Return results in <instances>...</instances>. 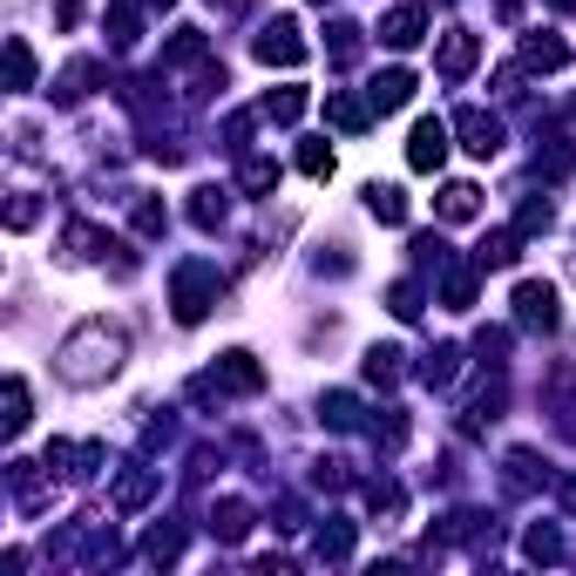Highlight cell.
Wrapping results in <instances>:
<instances>
[{"instance_id": "6da1fadb", "label": "cell", "mask_w": 576, "mask_h": 576, "mask_svg": "<svg viewBox=\"0 0 576 576\" xmlns=\"http://www.w3.org/2000/svg\"><path fill=\"white\" fill-rule=\"evenodd\" d=\"M123 353H129V339L115 332L109 319H89V326H75V332L61 339L55 366H61L68 387H102V380H109L115 366H123Z\"/></svg>"}, {"instance_id": "7a4b0ae2", "label": "cell", "mask_w": 576, "mask_h": 576, "mask_svg": "<svg viewBox=\"0 0 576 576\" xmlns=\"http://www.w3.org/2000/svg\"><path fill=\"white\" fill-rule=\"evenodd\" d=\"M217 292H224V279H217V264H204V258H190V264H177V279H170V305H177V326H197V319H211V305H217Z\"/></svg>"}, {"instance_id": "3957f363", "label": "cell", "mask_w": 576, "mask_h": 576, "mask_svg": "<svg viewBox=\"0 0 576 576\" xmlns=\"http://www.w3.org/2000/svg\"><path fill=\"white\" fill-rule=\"evenodd\" d=\"M251 55H258L264 68H298V61L313 55V48H305V34H298V21H285V14H279V21H264V27H258V42H251Z\"/></svg>"}, {"instance_id": "277c9868", "label": "cell", "mask_w": 576, "mask_h": 576, "mask_svg": "<svg viewBox=\"0 0 576 576\" xmlns=\"http://www.w3.org/2000/svg\"><path fill=\"white\" fill-rule=\"evenodd\" d=\"M441 163H448V123H441V115H420L414 136H407V170L428 177V170H441Z\"/></svg>"}, {"instance_id": "5b68a950", "label": "cell", "mask_w": 576, "mask_h": 576, "mask_svg": "<svg viewBox=\"0 0 576 576\" xmlns=\"http://www.w3.org/2000/svg\"><path fill=\"white\" fill-rule=\"evenodd\" d=\"M454 129H461V149H468V157H495V149H502V123H495L488 109H461L454 115Z\"/></svg>"}, {"instance_id": "8992f818", "label": "cell", "mask_w": 576, "mask_h": 576, "mask_svg": "<svg viewBox=\"0 0 576 576\" xmlns=\"http://www.w3.org/2000/svg\"><path fill=\"white\" fill-rule=\"evenodd\" d=\"M475 61H482V42H475L468 27H448V34H441V48H434V68L448 75V82H461V75H468Z\"/></svg>"}, {"instance_id": "52a82bcc", "label": "cell", "mask_w": 576, "mask_h": 576, "mask_svg": "<svg viewBox=\"0 0 576 576\" xmlns=\"http://www.w3.org/2000/svg\"><path fill=\"white\" fill-rule=\"evenodd\" d=\"M516 319L522 326H556L563 313H556V285H543V279H529V285H516Z\"/></svg>"}, {"instance_id": "ba28073f", "label": "cell", "mask_w": 576, "mask_h": 576, "mask_svg": "<svg viewBox=\"0 0 576 576\" xmlns=\"http://www.w3.org/2000/svg\"><path fill=\"white\" fill-rule=\"evenodd\" d=\"M211 380H217L224 394H258V387H264V373H258V360L245 353V346H238V353H224V360L211 366Z\"/></svg>"}, {"instance_id": "9c48e42d", "label": "cell", "mask_w": 576, "mask_h": 576, "mask_svg": "<svg viewBox=\"0 0 576 576\" xmlns=\"http://www.w3.org/2000/svg\"><path fill=\"white\" fill-rule=\"evenodd\" d=\"M366 102H373V115H394V109H407V102H414V75H407V68L373 75V82H366Z\"/></svg>"}, {"instance_id": "30bf717a", "label": "cell", "mask_w": 576, "mask_h": 576, "mask_svg": "<svg viewBox=\"0 0 576 576\" xmlns=\"http://www.w3.org/2000/svg\"><path fill=\"white\" fill-rule=\"evenodd\" d=\"M563 61H569L563 34H522V68H529V75H556Z\"/></svg>"}, {"instance_id": "8fae6325", "label": "cell", "mask_w": 576, "mask_h": 576, "mask_svg": "<svg viewBox=\"0 0 576 576\" xmlns=\"http://www.w3.org/2000/svg\"><path fill=\"white\" fill-rule=\"evenodd\" d=\"M420 34H428V14H420V8H394V14H380V42H387V48H414Z\"/></svg>"}, {"instance_id": "7c38bea8", "label": "cell", "mask_w": 576, "mask_h": 576, "mask_svg": "<svg viewBox=\"0 0 576 576\" xmlns=\"http://www.w3.org/2000/svg\"><path fill=\"white\" fill-rule=\"evenodd\" d=\"M326 123H332V129H346V136H360V129L373 123V102H360V95L332 89V95H326Z\"/></svg>"}, {"instance_id": "4fadbf2b", "label": "cell", "mask_w": 576, "mask_h": 576, "mask_svg": "<svg viewBox=\"0 0 576 576\" xmlns=\"http://www.w3.org/2000/svg\"><path fill=\"white\" fill-rule=\"evenodd\" d=\"M516 258H522V230H488L482 251H475L482 272H502V264H516Z\"/></svg>"}, {"instance_id": "5bb4252c", "label": "cell", "mask_w": 576, "mask_h": 576, "mask_svg": "<svg viewBox=\"0 0 576 576\" xmlns=\"http://www.w3.org/2000/svg\"><path fill=\"white\" fill-rule=\"evenodd\" d=\"M475 272H482V264H448V272H441L448 313H468V305H475Z\"/></svg>"}, {"instance_id": "9a60e30c", "label": "cell", "mask_w": 576, "mask_h": 576, "mask_svg": "<svg viewBox=\"0 0 576 576\" xmlns=\"http://www.w3.org/2000/svg\"><path fill=\"white\" fill-rule=\"evenodd\" d=\"M211 535H217V543H245V535H251V509L245 502H217L211 509Z\"/></svg>"}, {"instance_id": "2e32d148", "label": "cell", "mask_w": 576, "mask_h": 576, "mask_svg": "<svg viewBox=\"0 0 576 576\" xmlns=\"http://www.w3.org/2000/svg\"><path fill=\"white\" fill-rule=\"evenodd\" d=\"M475 211H482V190H475V183H448V190H441V217H448V224H468Z\"/></svg>"}, {"instance_id": "e0dca14e", "label": "cell", "mask_w": 576, "mask_h": 576, "mask_svg": "<svg viewBox=\"0 0 576 576\" xmlns=\"http://www.w3.org/2000/svg\"><path fill=\"white\" fill-rule=\"evenodd\" d=\"M366 211H373L380 224H400V217H407V197H400L394 183H366Z\"/></svg>"}, {"instance_id": "ac0fdd59", "label": "cell", "mask_w": 576, "mask_h": 576, "mask_svg": "<svg viewBox=\"0 0 576 576\" xmlns=\"http://www.w3.org/2000/svg\"><path fill=\"white\" fill-rule=\"evenodd\" d=\"M8 89H14V95H27V89H34V48L21 42V34L8 42Z\"/></svg>"}, {"instance_id": "d6986e66", "label": "cell", "mask_w": 576, "mask_h": 576, "mask_svg": "<svg viewBox=\"0 0 576 576\" xmlns=\"http://www.w3.org/2000/svg\"><path fill=\"white\" fill-rule=\"evenodd\" d=\"M400 346H373V353H366V380H373V387H394V380H400Z\"/></svg>"}, {"instance_id": "ffe728a7", "label": "cell", "mask_w": 576, "mask_h": 576, "mask_svg": "<svg viewBox=\"0 0 576 576\" xmlns=\"http://www.w3.org/2000/svg\"><path fill=\"white\" fill-rule=\"evenodd\" d=\"M522 550H529V563H563V535H556L550 522H535V529H529V543H522Z\"/></svg>"}, {"instance_id": "44dd1931", "label": "cell", "mask_w": 576, "mask_h": 576, "mask_svg": "<svg viewBox=\"0 0 576 576\" xmlns=\"http://www.w3.org/2000/svg\"><path fill=\"white\" fill-rule=\"evenodd\" d=\"M319 420H326V428H360V400L353 394H326L319 400Z\"/></svg>"}, {"instance_id": "7402d4cb", "label": "cell", "mask_w": 576, "mask_h": 576, "mask_svg": "<svg viewBox=\"0 0 576 576\" xmlns=\"http://www.w3.org/2000/svg\"><path fill=\"white\" fill-rule=\"evenodd\" d=\"M319 556H326V563L353 556V522H326V529H319Z\"/></svg>"}, {"instance_id": "603a6c76", "label": "cell", "mask_w": 576, "mask_h": 576, "mask_svg": "<svg viewBox=\"0 0 576 576\" xmlns=\"http://www.w3.org/2000/svg\"><path fill=\"white\" fill-rule=\"evenodd\" d=\"M0 428H8V434L27 428V380L21 373H8V414H0Z\"/></svg>"}, {"instance_id": "cb8c5ba5", "label": "cell", "mask_w": 576, "mask_h": 576, "mask_svg": "<svg viewBox=\"0 0 576 576\" xmlns=\"http://www.w3.org/2000/svg\"><path fill=\"white\" fill-rule=\"evenodd\" d=\"M264 115H272V123H298V115H305V89H272V95H264Z\"/></svg>"}, {"instance_id": "d4e9b609", "label": "cell", "mask_w": 576, "mask_h": 576, "mask_svg": "<svg viewBox=\"0 0 576 576\" xmlns=\"http://www.w3.org/2000/svg\"><path fill=\"white\" fill-rule=\"evenodd\" d=\"M190 217H197L204 230H217V224L230 217V204H224V190H197V197H190Z\"/></svg>"}, {"instance_id": "484cf974", "label": "cell", "mask_w": 576, "mask_h": 576, "mask_svg": "<svg viewBox=\"0 0 576 576\" xmlns=\"http://www.w3.org/2000/svg\"><path fill=\"white\" fill-rule=\"evenodd\" d=\"M109 251V238L95 224H68V258H102Z\"/></svg>"}, {"instance_id": "4316f807", "label": "cell", "mask_w": 576, "mask_h": 576, "mask_svg": "<svg viewBox=\"0 0 576 576\" xmlns=\"http://www.w3.org/2000/svg\"><path fill=\"white\" fill-rule=\"evenodd\" d=\"M204 55H211V42H204L197 27H177V42L163 48V61H204Z\"/></svg>"}, {"instance_id": "83f0119b", "label": "cell", "mask_w": 576, "mask_h": 576, "mask_svg": "<svg viewBox=\"0 0 576 576\" xmlns=\"http://www.w3.org/2000/svg\"><path fill=\"white\" fill-rule=\"evenodd\" d=\"M245 190H251V197H272V190H279V163L272 157H251L245 163Z\"/></svg>"}, {"instance_id": "f1b7e54d", "label": "cell", "mask_w": 576, "mask_h": 576, "mask_svg": "<svg viewBox=\"0 0 576 576\" xmlns=\"http://www.w3.org/2000/svg\"><path fill=\"white\" fill-rule=\"evenodd\" d=\"M454 360H461L454 346H434V353L420 360V380H428V387H448V380H454Z\"/></svg>"}, {"instance_id": "f546056e", "label": "cell", "mask_w": 576, "mask_h": 576, "mask_svg": "<svg viewBox=\"0 0 576 576\" xmlns=\"http://www.w3.org/2000/svg\"><path fill=\"white\" fill-rule=\"evenodd\" d=\"M136 27H143L136 8H129V0H115V8H109V42H115V48H129V42H136Z\"/></svg>"}, {"instance_id": "4dcf8cb0", "label": "cell", "mask_w": 576, "mask_h": 576, "mask_svg": "<svg viewBox=\"0 0 576 576\" xmlns=\"http://www.w3.org/2000/svg\"><path fill=\"white\" fill-rule=\"evenodd\" d=\"M556 224V211H550V197H529L522 211H516V230H522V238H535V230H550Z\"/></svg>"}, {"instance_id": "1f68e13d", "label": "cell", "mask_w": 576, "mask_h": 576, "mask_svg": "<svg viewBox=\"0 0 576 576\" xmlns=\"http://www.w3.org/2000/svg\"><path fill=\"white\" fill-rule=\"evenodd\" d=\"M387 313H394V319H420V285H414V279L387 285Z\"/></svg>"}, {"instance_id": "d6a6232c", "label": "cell", "mask_w": 576, "mask_h": 576, "mask_svg": "<svg viewBox=\"0 0 576 576\" xmlns=\"http://www.w3.org/2000/svg\"><path fill=\"white\" fill-rule=\"evenodd\" d=\"M149 488H157V475H123L115 502H123V509H143V502H149Z\"/></svg>"}, {"instance_id": "836d02e7", "label": "cell", "mask_w": 576, "mask_h": 576, "mask_svg": "<svg viewBox=\"0 0 576 576\" xmlns=\"http://www.w3.org/2000/svg\"><path fill=\"white\" fill-rule=\"evenodd\" d=\"M163 224H170V211H163L157 197H136V230H143V238H157Z\"/></svg>"}, {"instance_id": "e575fe53", "label": "cell", "mask_w": 576, "mask_h": 576, "mask_svg": "<svg viewBox=\"0 0 576 576\" xmlns=\"http://www.w3.org/2000/svg\"><path fill=\"white\" fill-rule=\"evenodd\" d=\"M298 170H305V177H332V149H326V143H305V149H298Z\"/></svg>"}, {"instance_id": "d590c367", "label": "cell", "mask_w": 576, "mask_h": 576, "mask_svg": "<svg viewBox=\"0 0 576 576\" xmlns=\"http://www.w3.org/2000/svg\"><path fill=\"white\" fill-rule=\"evenodd\" d=\"M177 550H183V543H177L170 529H157V535H149V543H143V556H149V563H177Z\"/></svg>"}, {"instance_id": "8d00e7d4", "label": "cell", "mask_w": 576, "mask_h": 576, "mask_svg": "<svg viewBox=\"0 0 576 576\" xmlns=\"http://www.w3.org/2000/svg\"><path fill=\"white\" fill-rule=\"evenodd\" d=\"M34 217H42V204H34V197H27V190H21V197L8 204V230H27Z\"/></svg>"}, {"instance_id": "74e56055", "label": "cell", "mask_w": 576, "mask_h": 576, "mask_svg": "<svg viewBox=\"0 0 576 576\" xmlns=\"http://www.w3.org/2000/svg\"><path fill=\"white\" fill-rule=\"evenodd\" d=\"M550 8H576V0H550Z\"/></svg>"}, {"instance_id": "f35d334b", "label": "cell", "mask_w": 576, "mask_h": 576, "mask_svg": "<svg viewBox=\"0 0 576 576\" xmlns=\"http://www.w3.org/2000/svg\"><path fill=\"white\" fill-rule=\"evenodd\" d=\"M163 8H170V0H163Z\"/></svg>"}]
</instances>
